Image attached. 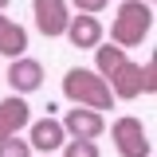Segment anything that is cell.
<instances>
[{
    "mask_svg": "<svg viewBox=\"0 0 157 157\" xmlns=\"http://www.w3.org/2000/svg\"><path fill=\"white\" fill-rule=\"evenodd\" d=\"M94 71L106 78V86H110V94L114 98H137L141 94V71H137V63L126 55V47H94Z\"/></svg>",
    "mask_w": 157,
    "mask_h": 157,
    "instance_id": "cell-1",
    "label": "cell"
},
{
    "mask_svg": "<svg viewBox=\"0 0 157 157\" xmlns=\"http://www.w3.org/2000/svg\"><path fill=\"white\" fill-rule=\"evenodd\" d=\"M63 94L75 106H90V110H110L114 106V94H110L106 78L98 71H90V67H71L63 75Z\"/></svg>",
    "mask_w": 157,
    "mask_h": 157,
    "instance_id": "cell-2",
    "label": "cell"
},
{
    "mask_svg": "<svg viewBox=\"0 0 157 157\" xmlns=\"http://www.w3.org/2000/svg\"><path fill=\"white\" fill-rule=\"evenodd\" d=\"M149 28H153V4H145V0H122L114 24H110V39L118 47H137L149 36Z\"/></svg>",
    "mask_w": 157,
    "mask_h": 157,
    "instance_id": "cell-3",
    "label": "cell"
},
{
    "mask_svg": "<svg viewBox=\"0 0 157 157\" xmlns=\"http://www.w3.org/2000/svg\"><path fill=\"white\" fill-rule=\"evenodd\" d=\"M110 141H114V149L122 157H149L153 153V141L145 134V126H141V118H118L114 126H110Z\"/></svg>",
    "mask_w": 157,
    "mask_h": 157,
    "instance_id": "cell-4",
    "label": "cell"
},
{
    "mask_svg": "<svg viewBox=\"0 0 157 157\" xmlns=\"http://www.w3.org/2000/svg\"><path fill=\"white\" fill-rule=\"evenodd\" d=\"M32 16H36V28L47 39H59L63 32H67L71 4H67V0H32Z\"/></svg>",
    "mask_w": 157,
    "mask_h": 157,
    "instance_id": "cell-5",
    "label": "cell"
},
{
    "mask_svg": "<svg viewBox=\"0 0 157 157\" xmlns=\"http://www.w3.org/2000/svg\"><path fill=\"white\" fill-rule=\"evenodd\" d=\"M63 141H67V134H63V122L59 118H36V122H28V145L36 149V153H55V149H63Z\"/></svg>",
    "mask_w": 157,
    "mask_h": 157,
    "instance_id": "cell-6",
    "label": "cell"
},
{
    "mask_svg": "<svg viewBox=\"0 0 157 157\" xmlns=\"http://www.w3.org/2000/svg\"><path fill=\"white\" fill-rule=\"evenodd\" d=\"M102 130H106V118H102V110L75 106V110H67V114H63V134H67V137H86V141H94Z\"/></svg>",
    "mask_w": 157,
    "mask_h": 157,
    "instance_id": "cell-7",
    "label": "cell"
},
{
    "mask_svg": "<svg viewBox=\"0 0 157 157\" xmlns=\"http://www.w3.org/2000/svg\"><path fill=\"white\" fill-rule=\"evenodd\" d=\"M8 86H12V94H32V90H39V86H43V67H39V59L16 55L12 67H8Z\"/></svg>",
    "mask_w": 157,
    "mask_h": 157,
    "instance_id": "cell-8",
    "label": "cell"
},
{
    "mask_svg": "<svg viewBox=\"0 0 157 157\" xmlns=\"http://www.w3.org/2000/svg\"><path fill=\"white\" fill-rule=\"evenodd\" d=\"M63 36L71 39V47L94 51L98 43H102V24H98V16H90V12H78V16L67 20V32H63Z\"/></svg>",
    "mask_w": 157,
    "mask_h": 157,
    "instance_id": "cell-9",
    "label": "cell"
},
{
    "mask_svg": "<svg viewBox=\"0 0 157 157\" xmlns=\"http://www.w3.org/2000/svg\"><path fill=\"white\" fill-rule=\"evenodd\" d=\"M28 122H32V106L24 102V94L0 98V137H12L20 130H28Z\"/></svg>",
    "mask_w": 157,
    "mask_h": 157,
    "instance_id": "cell-10",
    "label": "cell"
},
{
    "mask_svg": "<svg viewBox=\"0 0 157 157\" xmlns=\"http://www.w3.org/2000/svg\"><path fill=\"white\" fill-rule=\"evenodd\" d=\"M28 51V32L20 28L16 20H8L4 12H0V55H8V59H16Z\"/></svg>",
    "mask_w": 157,
    "mask_h": 157,
    "instance_id": "cell-11",
    "label": "cell"
},
{
    "mask_svg": "<svg viewBox=\"0 0 157 157\" xmlns=\"http://www.w3.org/2000/svg\"><path fill=\"white\" fill-rule=\"evenodd\" d=\"M63 157H102V153H98L94 141H86V137H67L63 141Z\"/></svg>",
    "mask_w": 157,
    "mask_h": 157,
    "instance_id": "cell-12",
    "label": "cell"
},
{
    "mask_svg": "<svg viewBox=\"0 0 157 157\" xmlns=\"http://www.w3.org/2000/svg\"><path fill=\"white\" fill-rule=\"evenodd\" d=\"M0 157H32V145H28V137H0Z\"/></svg>",
    "mask_w": 157,
    "mask_h": 157,
    "instance_id": "cell-13",
    "label": "cell"
},
{
    "mask_svg": "<svg viewBox=\"0 0 157 157\" xmlns=\"http://www.w3.org/2000/svg\"><path fill=\"white\" fill-rule=\"evenodd\" d=\"M137 71H141V94H153L157 90V67H153V59H149V63H145V67H137Z\"/></svg>",
    "mask_w": 157,
    "mask_h": 157,
    "instance_id": "cell-14",
    "label": "cell"
},
{
    "mask_svg": "<svg viewBox=\"0 0 157 157\" xmlns=\"http://www.w3.org/2000/svg\"><path fill=\"white\" fill-rule=\"evenodd\" d=\"M67 4H75L78 12H90V16H98V12H102L110 0H67Z\"/></svg>",
    "mask_w": 157,
    "mask_h": 157,
    "instance_id": "cell-15",
    "label": "cell"
},
{
    "mask_svg": "<svg viewBox=\"0 0 157 157\" xmlns=\"http://www.w3.org/2000/svg\"><path fill=\"white\" fill-rule=\"evenodd\" d=\"M4 8H8V0H0V12H4Z\"/></svg>",
    "mask_w": 157,
    "mask_h": 157,
    "instance_id": "cell-16",
    "label": "cell"
},
{
    "mask_svg": "<svg viewBox=\"0 0 157 157\" xmlns=\"http://www.w3.org/2000/svg\"><path fill=\"white\" fill-rule=\"evenodd\" d=\"M39 157H51V153H39Z\"/></svg>",
    "mask_w": 157,
    "mask_h": 157,
    "instance_id": "cell-17",
    "label": "cell"
},
{
    "mask_svg": "<svg viewBox=\"0 0 157 157\" xmlns=\"http://www.w3.org/2000/svg\"><path fill=\"white\" fill-rule=\"evenodd\" d=\"M145 4H153V0H145Z\"/></svg>",
    "mask_w": 157,
    "mask_h": 157,
    "instance_id": "cell-18",
    "label": "cell"
}]
</instances>
